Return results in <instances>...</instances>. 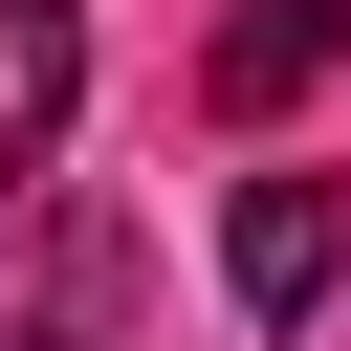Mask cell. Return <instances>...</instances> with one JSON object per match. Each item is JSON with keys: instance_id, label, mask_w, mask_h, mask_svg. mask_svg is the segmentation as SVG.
I'll use <instances>...</instances> for the list:
<instances>
[{"instance_id": "1", "label": "cell", "mask_w": 351, "mask_h": 351, "mask_svg": "<svg viewBox=\"0 0 351 351\" xmlns=\"http://www.w3.org/2000/svg\"><path fill=\"white\" fill-rule=\"evenodd\" d=\"M132 307H154V241H132L110 197L22 176V197H0V351H132Z\"/></svg>"}, {"instance_id": "2", "label": "cell", "mask_w": 351, "mask_h": 351, "mask_svg": "<svg viewBox=\"0 0 351 351\" xmlns=\"http://www.w3.org/2000/svg\"><path fill=\"white\" fill-rule=\"evenodd\" d=\"M329 263H351V176H241V197H219V285H241V329H307Z\"/></svg>"}, {"instance_id": "3", "label": "cell", "mask_w": 351, "mask_h": 351, "mask_svg": "<svg viewBox=\"0 0 351 351\" xmlns=\"http://www.w3.org/2000/svg\"><path fill=\"white\" fill-rule=\"evenodd\" d=\"M329 66H351V0H241V22L197 44V110H241V132H263V110H307Z\"/></svg>"}, {"instance_id": "4", "label": "cell", "mask_w": 351, "mask_h": 351, "mask_svg": "<svg viewBox=\"0 0 351 351\" xmlns=\"http://www.w3.org/2000/svg\"><path fill=\"white\" fill-rule=\"evenodd\" d=\"M66 110H88V0H0V197L66 176Z\"/></svg>"}]
</instances>
